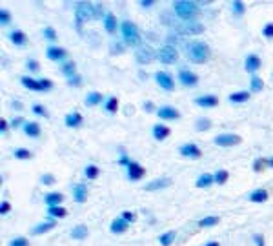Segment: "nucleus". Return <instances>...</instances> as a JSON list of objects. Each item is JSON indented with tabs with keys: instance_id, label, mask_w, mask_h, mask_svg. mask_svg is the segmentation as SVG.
I'll list each match as a JSON object with an SVG mask.
<instances>
[{
	"instance_id": "nucleus-1",
	"label": "nucleus",
	"mask_w": 273,
	"mask_h": 246,
	"mask_svg": "<svg viewBox=\"0 0 273 246\" xmlns=\"http://www.w3.org/2000/svg\"><path fill=\"white\" fill-rule=\"evenodd\" d=\"M186 53H188V59L195 64H204L208 57H210V48L208 44L202 42V40H193V42L186 44Z\"/></svg>"
},
{
	"instance_id": "nucleus-2",
	"label": "nucleus",
	"mask_w": 273,
	"mask_h": 246,
	"mask_svg": "<svg viewBox=\"0 0 273 246\" xmlns=\"http://www.w3.org/2000/svg\"><path fill=\"white\" fill-rule=\"evenodd\" d=\"M121 33H122V38H124V42L128 46H132V48H138L142 42L140 38V33H138V27L135 26V22L132 20H122L121 24Z\"/></svg>"
},
{
	"instance_id": "nucleus-3",
	"label": "nucleus",
	"mask_w": 273,
	"mask_h": 246,
	"mask_svg": "<svg viewBox=\"0 0 273 246\" xmlns=\"http://www.w3.org/2000/svg\"><path fill=\"white\" fill-rule=\"evenodd\" d=\"M97 15V5L90 4V2H79L77 9H75V26L82 29L84 22H88L90 18Z\"/></svg>"
},
{
	"instance_id": "nucleus-4",
	"label": "nucleus",
	"mask_w": 273,
	"mask_h": 246,
	"mask_svg": "<svg viewBox=\"0 0 273 246\" xmlns=\"http://www.w3.org/2000/svg\"><path fill=\"white\" fill-rule=\"evenodd\" d=\"M173 9L177 16L182 20H193V16L199 13V5L191 0H177V2H173Z\"/></svg>"
},
{
	"instance_id": "nucleus-5",
	"label": "nucleus",
	"mask_w": 273,
	"mask_h": 246,
	"mask_svg": "<svg viewBox=\"0 0 273 246\" xmlns=\"http://www.w3.org/2000/svg\"><path fill=\"white\" fill-rule=\"evenodd\" d=\"M213 142H215V146H219V148H233V146L241 144L242 139L237 133H219L215 135Z\"/></svg>"
},
{
	"instance_id": "nucleus-6",
	"label": "nucleus",
	"mask_w": 273,
	"mask_h": 246,
	"mask_svg": "<svg viewBox=\"0 0 273 246\" xmlns=\"http://www.w3.org/2000/svg\"><path fill=\"white\" fill-rule=\"evenodd\" d=\"M157 59L160 60L162 64H175L177 59H179V51H177L173 46L166 44V46H162V48L157 51Z\"/></svg>"
},
{
	"instance_id": "nucleus-7",
	"label": "nucleus",
	"mask_w": 273,
	"mask_h": 246,
	"mask_svg": "<svg viewBox=\"0 0 273 246\" xmlns=\"http://www.w3.org/2000/svg\"><path fill=\"white\" fill-rule=\"evenodd\" d=\"M155 81H157L158 88H162L164 91L175 90V79L168 71H157V73H155Z\"/></svg>"
},
{
	"instance_id": "nucleus-8",
	"label": "nucleus",
	"mask_w": 273,
	"mask_h": 246,
	"mask_svg": "<svg viewBox=\"0 0 273 246\" xmlns=\"http://www.w3.org/2000/svg\"><path fill=\"white\" fill-rule=\"evenodd\" d=\"M126 175H128V179H130V181L136 182V181H140L142 177L146 175V168H144L140 162L132 161V162H130V166H128Z\"/></svg>"
},
{
	"instance_id": "nucleus-9",
	"label": "nucleus",
	"mask_w": 273,
	"mask_h": 246,
	"mask_svg": "<svg viewBox=\"0 0 273 246\" xmlns=\"http://www.w3.org/2000/svg\"><path fill=\"white\" fill-rule=\"evenodd\" d=\"M261 68H263V60H261V57H259V55L250 53L246 59H244V70H246L252 77L255 75V73H257Z\"/></svg>"
},
{
	"instance_id": "nucleus-10",
	"label": "nucleus",
	"mask_w": 273,
	"mask_h": 246,
	"mask_svg": "<svg viewBox=\"0 0 273 246\" xmlns=\"http://www.w3.org/2000/svg\"><path fill=\"white\" fill-rule=\"evenodd\" d=\"M157 117L160 121H179L180 112L173 106H160L157 110Z\"/></svg>"
},
{
	"instance_id": "nucleus-11",
	"label": "nucleus",
	"mask_w": 273,
	"mask_h": 246,
	"mask_svg": "<svg viewBox=\"0 0 273 246\" xmlns=\"http://www.w3.org/2000/svg\"><path fill=\"white\" fill-rule=\"evenodd\" d=\"M171 186V179L169 177H157L149 181L147 184H144V190L146 192H158V190H164V188Z\"/></svg>"
},
{
	"instance_id": "nucleus-12",
	"label": "nucleus",
	"mask_w": 273,
	"mask_h": 246,
	"mask_svg": "<svg viewBox=\"0 0 273 246\" xmlns=\"http://www.w3.org/2000/svg\"><path fill=\"white\" fill-rule=\"evenodd\" d=\"M179 153L184 157V159H200V155H202L200 148L197 144H193V142H188V144L180 146Z\"/></svg>"
},
{
	"instance_id": "nucleus-13",
	"label": "nucleus",
	"mask_w": 273,
	"mask_h": 246,
	"mask_svg": "<svg viewBox=\"0 0 273 246\" xmlns=\"http://www.w3.org/2000/svg\"><path fill=\"white\" fill-rule=\"evenodd\" d=\"M7 38H9V42L13 44V46H16V48H26L27 46V35L22 29H15V31L7 33Z\"/></svg>"
},
{
	"instance_id": "nucleus-14",
	"label": "nucleus",
	"mask_w": 273,
	"mask_h": 246,
	"mask_svg": "<svg viewBox=\"0 0 273 246\" xmlns=\"http://www.w3.org/2000/svg\"><path fill=\"white\" fill-rule=\"evenodd\" d=\"M179 82L184 88H193V86L199 84V77L195 75L193 71L189 70H180L179 71Z\"/></svg>"
},
{
	"instance_id": "nucleus-15",
	"label": "nucleus",
	"mask_w": 273,
	"mask_h": 246,
	"mask_svg": "<svg viewBox=\"0 0 273 246\" xmlns=\"http://www.w3.org/2000/svg\"><path fill=\"white\" fill-rule=\"evenodd\" d=\"M66 55H68V51L60 48V46H47L46 49V57L49 60H53V62H62L66 59Z\"/></svg>"
},
{
	"instance_id": "nucleus-16",
	"label": "nucleus",
	"mask_w": 273,
	"mask_h": 246,
	"mask_svg": "<svg viewBox=\"0 0 273 246\" xmlns=\"http://www.w3.org/2000/svg\"><path fill=\"white\" fill-rule=\"evenodd\" d=\"M169 133H171V129L166 126V124L162 123H157L155 126L151 128V135H153V139L158 140V142H162V140H166L169 137Z\"/></svg>"
},
{
	"instance_id": "nucleus-17",
	"label": "nucleus",
	"mask_w": 273,
	"mask_h": 246,
	"mask_svg": "<svg viewBox=\"0 0 273 246\" xmlns=\"http://www.w3.org/2000/svg\"><path fill=\"white\" fill-rule=\"evenodd\" d=\"M195 104L200 108H215L219 106V97L211 95V93H206V95H200L195 99Z\"/></svg>"
},
{
	"instance_id": "nucleus-18",
	"label": "nucleus",
	"mask_w": 273,
	"mask_h": 246,
	"mask_svg": "<svg viewBox=\"0 0 273 246\" xmlns=\"http://www.w3.org/2000/svg\"><path fill=\"white\" fill-rule=\"evenodd\" d=\"M73 201L77 204H84L88 201V186L84 182H79L73 186Z\"/></svg>"
},
{
	"instance_id": "nucleus-19",
	"label": "nucleus",
	"mask_w": 273,
	"mask_h": 246,
	"mask_svg": "<svg viewBox=\"0 0 273 246\" xmlns=\"http://www.w3.org/2000/svg\"><path fill=\"white\" fill-rule=\"evenodd\" d=\"M82 121H84V117H82L80 112H71L64 117V124H66L68 128H73V129L80 128V126H82Z\"/></svg>"
},
{
	"instance_id": "nucleus-20",
	"label": "nucleus",
	"mask_w": 273,
	"mask_h": 246,
	"mask_svg": "<svg viewBox=\"0 0 273 246\" xmlns=\"http://www.w3.org/2000/svg\"><path fill=\"white\" fill-rule=\"evenodd\" d=\"M57 226L55 219H47L44 223H38L31 228V236H42V234H47V232H51L53 228Z\"/></svg>"
},
{
	"instance_id": "nucleus-21",
	"label": "nucleus",
	"mask_w": 273,
	"mask_h": 246,
	"mask_svg": "<svg viewBox=\"0 0 273 246\" xmlns=\"http://www.w3.org/2000/svg\"><path fill=\"white\" fill-rule=\"evenodd\" d=\"M102 22H104V29L106 33H110V35H113V33L119 29V20H117V16L113 15V13H106L104 16H102Z\"/></svg>"
},
{
	"instance_id": "nucleus-22",
	"label": "nucleus",
	"mask_w": 273,
	"mask_h": 246,
	"mask_svg": "<svg viewBox=\"0 0 273 246\" xmlns=\"http://www.w3.org/2000/svg\"><path fill=\"white\" fill-rule=\"evenodd\" d=\"M270 199V193L268 190H264V188H257V190H253V192H250V195H248V201L250 203H266Z\"/></svg>"
},
{
	"instance_id": "nucleus-23",
	"label": "nucleus",
	"mask_w": 273,
	"mask_h": 246,
	"mask_svg": "<svg viewBox=\"0 0 273 246\" xmlns=\"http://www.w3.org/2000/svg\"><path fill=\"white\" fill-rule=\"evenodd\" d=\"M128 228H130V223H126V221L122 219V217H117V219H113V221H111V225H110V232H111V234H115V236H121V234L128 232Z\"/></svg>"
},
{
	"instance_id": "nucleus-24",
	"label": "nucleus",
	"mask_w": 273,
	"mask_h": 246,
	"mask_svg": "<svg viewBox=\"0 0 273 246\" xmlns=\"http://www.w3.org/2000/svg\"><path fill=\"white\" fill-rule=\"evenodd\" d=\"M24 133L29 137V139H38L40 133H42V129H40V124L35 123V121H27L26 126H24Z\"/></svg>"
},
{
	"instance_id": "nucleus-25",
	"label": "nucleus",
	"mask_w": 273,
	"mask_h": 246,
	"mask_svg": "<svg viewBox=\"0 0 273 246\" xmlns=\"http://www.w3.org/2000/svg\"><path fill=\"white\" fill-rule=\"evenodd\" d=\"M250 99H252V91H233V93L228 95V101L231 104H244Z\"/></svg>"
},
{
	"instance_id": "nucleus-26",
	"label": "nucleus",
	"mask_w": 273,
	"mask_h": 246,
	"mask_svg": "<svg viewBox=\"0 0 273 246\" xmlns=\"http://www.w3.org/2000/svg\"><path fill=\"white\" fill-rule=\"evenodd\" d=\"M136 59H138L140 64H147V62H151L153 59H157V53H155L151 48H140L136 51Z\"/></svg>"
},
{
	"instance_id": "nucleus-27",
	"label": "nucleus",
	"mask_w": 273,
	"mask_h": 246,
	"mask_svg": "<svg viewBox=\"0 0 273 246\" xmlns=\"http://www.w3.org/2000/svg\"><path fill=\"white\" fill-rule=\"evenodd\" d=\"M211 184H215V175H213V173H202V175H199V179L195 181V186L199 188V190H206V188H210Z\"/></svg>"
},
{
	"instance_id": "nucleus-28",
	"label": "nucleus",
	"mask_w": 273,
	"mask_h": 246,
	"mask_svg": "<svg viewBox=\"0 0 273 246\" xmlns=\"http://www.w3.org/2000/svg\"><path fill=\"white\" fill-rule=\"evenodd\" d=\"M20 82H22V86H24L26 90L37 91V93H44V91H42V86H40V81L33 79V77H22Z\"/></svg>"
},
{
	"instance_id": "nucleus-29",
	"label": "nucleus",
	"mask_w": 273,
	"mask_h": 246,
	"mask_svg": "<svg viewBox=\"0 0 273 246\" xmlns=\"http://www.w3.org/2000/svg\"><path fill=\"white\" fill-rule=\"evenodd\" d=\"M44 203L47 206H62L64 203V195L60 192H51V193H46L44 195Z\"/></svg>"
},
{
	"instance_id": "nucleus-30",
	"label": "nucleus",
	"mask_w": 273,
	"mask_h": 246,
	"mask_svg": "<svg viewBox=\"0 0 273 246\" xmlns=\"http://www.w3.org/2000/svg\"><path fill=\"white\" fill-rule=\"evenodd\" d=\"M69 236L73 237V239H79V241H82V239H86V237L90 236V228L86 225H77L71 228V232H69Z\"/></svg>"
},
{
	"instance_id": "nucleus-31",
	"label": "nucleus",
	"mask_w": 273,
	"mask_h": 246,
	"mask_svg": "<svg viewBox=\"0 0 273 246\" xmlns=\"http://www.w3.org/2000/svg\"><path fill=\"white\" fill-rule=\"evenodd\" d=\"M102 101H104V95H102V93H99V91H90L84 99V104L88 108H91V106H99Z\"/></svg>"
},
{
	"instance_id": "nucleus-32",
	"label": "nucleus",
	"mask_w": 273,
	"mask_h": 246,
	"mask_svg": "<svg viewBox=\"0 0 273 246\" xmlns=\"http://www.w3.org/2000/svg\"><path fill=\"white\" fill-rule=\"evenodd\" d=\"M68 215V210L62 208V206H47V217L49 219H64Z\"/></svg>"
},
{
	"instance_id": "nucleus-33",
	"label": "nucleus",
	"mask_w": 273,
	"mask_h": 246,
	"mask_svg": "<svg viewBox=\"0 0 273 246\" xmlns=\"http://www.w3.org/2000/svg\"><path fill=\"white\" fill-rule=\"evenodd\" d=\"M62 75L66 77V79H71V77H75L77 75V64H75L73 60H68V62H62Z\"/></svg>"
},
{
	"instance_id": "nucleus-34",
	"label": "nucleus",
	"mask_w": 273,
	"mask_h": 246,
	"mask_svg": "<svg viewBox=\"0 0 273 246\" xmlns=\"http://www.w3.org/2000/svg\"><path fill=\"white\" fill-rule=\"evenodd\" d=\"M177 239V232L175 230H169V232H164L162 236L158 237V245L160 246H171Z\"/></svg>"
},
{
	"instance_id": "nucleus-35",
	"label": "nucleus",
	"mask_w": 273,
	"mask_h": 246,
	"mask_svg": "<svg viewBox=\"0 0 273 246\" xmlns=\"http://www.w3.org/2000/svg\"><path fill=\"white\" fill-rule=\"evenodd\" d=\"M221 223V217H217V215H208V217H202L199 221V226L200 228H213Z\"/></svg>"
},
{
	"instance_id": "nucleus-36",
	"label": "nucleus",
	"mask_w": 273,
	"mask_h": 246,
	"mask_svg": "<svg viewBox=\"0 0 273 246\" xmlns=\"http://www.w3.org/2000/svg\"><path fill=\"white\" fill-rule=\"evenodd\" d=\"M104 110L108 113H111V115H115L119 112V99L117 97H108L104 102Z\"/></svg>"
},
{
	"instance_id": "nucleus-37",
	"label": "nucleus",
	"mask_w": 273,
	"mask_h": 246,
	"mask_svg": "<svg viewBox=\"0 0 273 246\" xmlns=\"http://www.w3.org/2000/svg\"><path fill=\"white\" fill-rule=\"evenodd\" d=\"M13 157L18 161H29V159H33V153L27 148H16V150H13Z\"/></svg>"
},
{
	"instance_id": "nucleus-38",
	"label": "nucleus",
	"mask_w": 273,
	"mask_h": 246,
	"mask_svg": "<svg viewBox=\"0 0 273 246\" xmlns=\"http://www.w3.org/2000/svg\"><path fill=\"white\" fill-rule=\"evenodd\" d=\"M266 168H268V159H264V157H257V159L252 162V170L255 171V173H261V171H264Z\"/></svg>"
},
{
	"instance_id": "nucleus-39",
	"label": "nucleus",
	"mask_w": 273,
	"mask_h": 246,
	"mask_svg": "<svg viewBox=\"0 0 273 246\" xmlns=\"http://www.w3.org/2000/svg\"><path fill=\"white\" fill-rule=\"evenodd\" d=\"M84 175H86V179H90V181H95V179H99V175H100L99 166L88 164V166L84 168Z\"/></svg>"
},
{
	"instance_id": "nucleus-40",
	"label": "nucleus",
	"mask_w": 273,
	"mask_h": 246,
	"mask_svg": "<svg viewBox=\"0 0 273 246\" xmlns=\"http://www.w3.org/2000/svg\"><path fill=\"white\" fill-rule=\"evenodd\" d=\"M250 90L253 91V93H259V91L264 90V81L261 79V77L253 75L252 79H250Z\"/></svg>"
},
{
	"instance_id": "nucleus-41",
	"label": "nucleus",
	"mask_w": 273,
	"mask_h": 246,
	"mask_svg": "<svg viewBox=\"0 0 273 246\" xmlns=\"http://www.w3.org/2000/svg\"><path fill=\"white\" fill-rule=\"evenodd\" d=\"M231 11H233V15L242 16L246 13V5H244L242 0H233V2H231Z\"/></svg>"
},
{
	"instance_id": "nucleus-42",
	"label": "nucleus",
	"mask_w": 273,
	"mask_h": 246,
	"mask_svg": "<svg viewBox=\"0 0 273 246\" xmlns=\"http://www.w3.org/2000/svg\"><path fill=\"white\" fill-rule=\"evenodd\" d=\"M213 175H215V184H221V186H222V184H226L228 179H230V171L222 170V168H221V170H217Z\"/></svg>"
},
{
	"instance_id": "nucleus-43",
	"label": "nucleus",
	"mask_w": 273,
	"mask_h": 246,
	"mask_svg": "<svg viewBox=\"0 0 273 246\" xmlns=\"http://www.w3.org/2000/svg\"><path fill=\"white\" fill-rule=\"evenodd\" d=\"M186 31L191 33V35H200V33H204V26L200 24V22H189L188 27H186Z\"/></svg>"
},
{
	"instance_id": "nucleus-44",
	"label": "nucleus",
	"mask_w": 273,
	"mask_h": 246,
	"mask_svg": "<svg viewBox=\"0 0 273 246\" xmlns=\"http://www.w3.org/2000/svg\"><path fill=\"white\" fill-rule=\"evenodd\" d=\"M210 128H211V121L206 117H200L199 121L195 123V129H197V131H208Z\"/></svg>"
},
{
	"instance_id": "nucleus-45",
	"label": "nucleus",
	"mask_w": 273,
	"mask_h": 246,
	"mask_svg": "<svg viewBox=\"0 0 273 246\" xmlns=\"http://www.w3.org/2000/svg\"><path fill=\"white\" fill-rule=\"evenodd\" d=\"M42 35H44V38H46V40H49V42H57L58 40V35H57V31H55V29H53V27H44L42 29Z\"/></svg>"
},
{
	"instance_id": "nucleus-46",
	"label": "nucleus",
	"mask_w": 273,
	"mask_h": 246,
	"mask_svg": "<svg viewBox=\"0 0 273 246\" xmlns=\"http://www.w3.org/2000/svg\"><path fill=\"white\" fill-rule=\"evenodd\" d=\"M7 246H31V243H29V239L27 237H13L9 243H7Z\"/></svg>"
},
{
	"instance_id": "nucleus-47",
	"label": "nucleus",
	"mask_w": 273,
	"mask_h": 246,
	"mask_svg": "<svg viewBox=\"0 0 273 246\" xmlns=\"http://www.w3.org/2000/svg\"><path fill=\"white\" fill-rule=\"evenodd\" d=\"M31 112L35 113V115H38V117H44V119L49 117V112H47V110L42 106V104H33V106H31Z\"/></svg>"
},
{
	"instance_id": "nucleus-48",
	"label": "nucleus",
	"mask_w": 273,
	"mask_h": 246,
	"mask_svg": "<svg viewBox=\"0 0 273 246\" xmlns=\"http://www.w3.org/2000/svg\"><path fill=\"white\" fill-rule=\"evenodd\" d=\"M55 182H57V179H55L51 173H44V175H40V184H44V186H51Z\"/></svg>"
},
{
	"instance_id": "nucleus-49",
	"label": "nucleus",
	"mask_w": 273,
	"mask_h": 246,
	"mask_svg": "<svg viewBox=\"0 0 273 246\" xmlns=\"http://www.w3.org/2000/svg\"><path fill=\"white\" fill-rule=\"evenodd\" d=\"M9 22H11V13L2 7V9H0V24H2V26H7Z\"/></svg>"
},
{
	"instance_id": "nucleus-50",
	"label": "nucleus",
	"mask_w": 273,
	"mask_h": 246,
	"mask_svg": "<svg viewBox=\"0 0 273 246\" xmlns=\"http://www.w3.org/2000/svg\"><path fill=\"white\" fill-rule=\"evenodd\" d=\"M9 124H11V128H15V129L24 128V126H26V119L24 117H15Z\"/></svg>"
},
{
	"instance_id": "nucleus-51",
	"label": "nucleus",
	"mask_w": 273,
	"mask_h": 246,
	"mask_svg": "<svg viewBox=\"0 0 273 246\" xmlns=\"http://www.w3.org/2000/svg\"><path fill=\"white\" fill-rule=\"evenodd\" d=\"M121 217H122V219H124V221H126V223H130V225H132V223H135V221H136V215L133 214V212H122Z\"/></svg>"
},
{
	"instance_id": "nucleus-52",
	"label": "nucleus",
	"mask_w": 273,
	"mask_h": 246,
	"mask_svg": "<svg viewBox=\"0 0 273 246\" xmlns=\"http://www.w3.org/2000/svg\"><path fill=\"white\" fill-rule=\"evenodd\" d=\"M263 35L266 38H273V22H268V24L263 27Z\"/></svg>"
},
{
	"instance_id": "nucleus-53",
	"label": "nucleus",
	"mask_w": 273,
	"mask_h": 246,
	"mask_svg": "<svg viewBox=\"0 0 273 246\" xmlns=\"http://www.w3.org/2000/svg\"><path fill=\"white\" fill-rule=\"evenodd\" d=\"M26 68L29 71H33V73H38V70H40V66H38L37 60H27V62H26Z\"/></svg>"
},
{
	"instance_id": "nucleus-54",
	"label": "nucleus",
	"mask_w": 273,
	"mask_h": 246,
	"mask_svg": "<svg viewBox=\"0 0 273 246\" xmlns=\"http://www.w3.org/2000/svg\"><path fill=\"white\" fill-rule=\"evenodd\" d=\"M9 212H11V204L7 203V201H2V203H0V215L4 217V215H7Z\"/></svg>"
},
{
	"instance_id": "nucleus-55",
	"label": "nucleus",
	"mask_w": 273,
	"mask_h": 246,
	"mask_svg": "<svg viewBox=\"0 0 273 246\" xmlns=\"http://www.w3.org/2000/svg\"><path fill=\"white\" fill-rule=\"evenodd\" d=\"M9 126H11V124L7 123L5 119H0V133H2V135L7 133V131H9Z\"/></svg>"
},
{
	"instance_id": "nucleus-56",
	"label": "nucleus",
	"mask_w": 273,
	"mask_h": 246,
	"mask_svg": "<svg viewBox=\"0 0 273 246\" xmlns=\"http://www.w3.org/2000/svg\"><path fill=\"white\" fill-rule=\"evenodd\" d=\"M253 243H255V246H266L263 234H255V236H253Z\"/></svg>"
},
{
	"instance_id": "nucleus-57",
	"label": "nucleus",
	"mask_w": 273,
	"mask_h": 246,
	"mask_svg": "<svg viewBox=\"0 0 273 246\" xmlns=\"http://www.w3.org/2000/svg\"><path fill=\"white\" fill-rule=\"evenodd\" d=\"M40 81V86H42V91H49L53 88V82L49 79H38Z\"/></svg>"
},
{
	"instance_id": "nucleus-58",
	"label": "nucleus",
	"mask_w": 273,
	"mask_h": 246,
	"mask_svg": "<svg viewBox=\"0 0 273 246\" xmlns=\"http://www.w3.org/2000/svg\"><path fill=\"white\" fill-rule=\"evenodd\" d=\"M130 162H132V161H130V157H128L126 153L122 151V153H121V159H119V164H121V166H126V168H128V166H130Z\"/></svg>"
},
{
	"instance_id": "nucleus-59",
	"label": "nucleus",
	"mask_w": 273,
	"mask_h": 246,
	"mask_svg": "<svg viewBox=\"0 0 273 246\" xmlns=\"http://www.w3.org/2000/svg\"><path fill=\"white\" fill-rule=\"evenodd\" d=\"M68 84L73 86V88H75V86H80V84H82V79H80V75H75V77H71V79H69Z\"/></svg>"
},
{
	"instance_id": "nucleus-60",
	"label": "nucleus",
	"mask_w": 273,
	"mask_h": 246,
	"mask_svg": "<svg viewBox=\"0 0 273 246\" xmlns=\"http://www.w3.org/2000/svg\"><path fill=\"white\" fill-rule=\"evenodd\" d=\"M144 112H147V113L157 112V110H155V104H153L151 101H146V102H144Z\"/></svg>"
},
{
	"instance_id": "nucleus-61",
	"label": "nucleus",
	"mask_w": 273,
	"mask_h": 246,
	"mask_svg": "<svg viewBox=\"0 0 273 246\" xmlns=\"http://www.w3.org/2000/svg\"><path fill=\"white\" fill-rule=\"evenodd\" d=\"M138 4H140V7H144V9H147V7H151V5L155 4V0H140Z\"/></svg>"
},
{
	"instance_id": "nucleus-62",
	"label": "nucleus",
	"mask_w": 273,
	"mask_h": 246,
	"mask_svg": "<svg viewBox=\"0 0 273 246\" xmlns=\"http://www.w3.org/2000/svg\"><path fill=\"white\" fill-rule=\"evenodd\" d=\"M11 108H13V110H22V102L20 101H13L11 102Z\"/></svg>"
},
{
	"instance_id": "nucleus-63",
	"label": "nucleus",
	"mask_w": 273,
	"mask_h": 246,
	"mask_svg": "<svg viewBox=\"0 0 273 246\" xmlns=\"http://www.w3.org/2000/svg\"><path fill=\"white\" fill-rule=\"evenodd\" d=\"M204 246H221V243H219V241H208Z\"/></svg>"
},
{
	"instance_id": "nucleus-64",
	"label": "nucleus",
	"mask_w": 273,
	"mask_h": 246,
	"mask_svg": "<svg viewBox=\"0 0 273 246\" xmlns=\"http://www.w3.org/2000/svg\"><path fill=\"white\" fill-rule=\"evenodd\" d=\"M268 168H273V157H268Z\"/></svg>"
}]
</instances>
